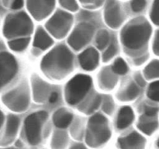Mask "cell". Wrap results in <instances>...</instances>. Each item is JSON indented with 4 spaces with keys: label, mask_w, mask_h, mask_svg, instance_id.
Returning <instances> with one entry per match:
<instances>
[{
    "label": "cell",
    "mask_w": 159,
    "mask_h": 149,
    "mask_svg": "<svg viewBox=\"0 0 159 149\" xmlns=\"http://www.w3.org/2000/svg\"><path fill=\"white\" fill-rule=\"evenodd\" d=\"M72 23V16L68 12L58 9L47 22L46 28L55 38L62 39L70 30Z\"/></svg>",
    "instance_id": "7"
},
{
    "label": "cell",
    "mask_w": 159,
    "mask_h": 149,
    "mask_svg": "<svg viewBox=\"0 0 159 149\" xmlns=\"http://www.w3.org/2000/svg\"><path fill=\"white\" fill-rule=\"evenodd\" d=\"M69 149H87V148L82 144H79V143H78V144H75L74 145L71 146Z\"/></svg>",
    "instance_id": "42"
},
{
    "label": "cell",
    "mask_w": 159,
    "mask_h": 149,
    "mask_svg": "<svg viewBox=\"0 0 159 149\" xmlns=\"http://www.w3.org/2000/svg\"><path fill=\"white\" fill-rule=\"evenodd\" d=\"M73 120V114L65 108L57 110L53 115L54 125L60 129H65L71 124Z\"/></svg>",
    "instance_id": "20"
},
{
    "label": "cell",
    "mask_w": 159,
    "mask_h": 149,
    "mask_svg": "<svg viewBox=\"0 0 159 149\" xmlns=\"http://www.w3.org/2000/svg\"><path fill=\"white\" fill-rule=\"evenodd\" d=\"M119 149H145L146 140L137 132H132L118 139Z\"/></svg>",
    "instance_id": "14"
},
{
    "label": "cell",
    "mask_w": 159,
    "mask_h": 149,
    "mask_svg": "<svg viewBox=\"0 0 159 149\" xmlns=\"http://www.w3.org/2000/svg\"><path fill=\"white\" fill-rule=\"evenodd\" d=\"M134 80H135V82H136V83L138 84L139 86L144 87V85H145V84H146L145 80H144V79L143 78V76L141 75L140 73H137V74H135Z\"/></svg>",
    "instance_id": "38"
},
{
    "label": "cell",
    "mask_w": 159,
    "mask_h": 149,
    "mask_svg": "<svg viewBox=\"0 0 159 149\" xmlns=\"http://www.w3.org/2000/svg\"><path fill=\"white\" fill-rule=\"evenodd\" d=\"M111 130L108 120L100 113H96L89 119L85 133V142L89 147L96 148L110 140Z\"/></svg>",
    "instance_id": "4"
},
{
    "label": "cell",
    "mask_w": 159,
    "mask_h": 149,
    "mask_svg": "<svg viewBox=\"0 0 159 149\" xmlns=\"http://www.w3.org/2000/svg\"><path fill=\"white\" fill-rule=\"evenodd\" d=\"M134 119V113L130 106H124L120 109L116 120V127L120 130L127 128Z\"/></svg>",
    "instance_id": "22"
},
{
    "label": "cell",
    "mask_w": 159,
    "mask_h": 149,
    "mask_svg": "<svg viewBox=\"0 0 159 149\" xmlns=\"http://www.w3.org/2000/svg\"><path fill=\"white\" fill-rule=\"evenodd\" d=\"M95 28L89 23H79L74 28L68 39V43L75 51L88 44L94 34Z\"/></svg>",
    "instance_id": "10"
},
{
    "label": "cell",
    "mask_w": 159,
    "mask_h": 149,
    "mask_svg": "<svg viewBox=\"0 0 159 149\" xmlns=\"http://www.w3.org/2000/svg\"><path fill=\"white\" fill-rule=\"evenodd\" d=\"M81 4L83 6V7L87 9H96L98 7H100L104 3L103 1H95V0H86V1H81Z\"/></svg>",
    "instance_id": "35"
},
{
    "label": "cell",
    "mask_w": 159,
    "mask_h": 149,
    "mask_svg": "<svg viewBox=\"0 0 159 149\" xmlns=\"http://www.w3.org/2000/svg\"><path fill=\"white\" fill-rule=\"evenodd\" d=\"M33 97L35 102H44L51 95L50 85L37 75H33L31 79Z\"/></svg>",
    "instance_id": "13"
},
{
    "label": "cell",
    "mask_w": 159,
    "mask_h": 149,
    "mask_svg": "<svg viewBox=\"0 0 159 149\" xmlns=\"http://www.w3.org/2000/svg\"><path fill=\"white\" fill-rule=\"evenodd\" d=\"M5 48H6V46H5L4 43H3V41H2V40H0V52L4 51L3 50H5Z\"/></svg>",
    "instance_id": "44"
},
{
    "label": "cell",
    "mask_w": 159,
    "mask_h": 149,
    "mask_svg": "<svg viewBox=\"0 0 159 149\" xmlns=\"http://www.w3.org/2000/svg\"><path fill=\"white\" fill-rule=\"evenodd\" d=\"M144 75L148 80L159 78V60H153L145 67Z\"/></svg>",
    "instance_id": "25"
},
{
    "label": "cell",
    "mask_w": 159,
    "mask_h": 149,
    "mask_svg": "<svg viewBox=\"0 0 159 149\" xmlns=\"http://www.w3.org/2000/svg\"><path fill=\"white\" fill-rule=\"evenodd\" d=\"M5 121V116H4V114H3L2 112L0 110V129L2 128V127L3 125V123H4Z\"/></svg>",
    "instance_id": "43"
},
{
    "label": "cell",
    "mask_w": 159,
    "mask_h": 149,
    "mask_svg": "<svg viewBox=\"0 0 159 149\" xmlns=\"http://www.w3.org/2000/svg\"><path fill=\"white\" fill-rule=\"evenodd\" d=\"M99 86L102 89L111 90L116 86L118 82L117 74L113 71L110 67H106L102 68L99 74Z\"/></svg>",
    "instance_id": "17"
},
{
    "label": "cell",
    "mask_w": 159,
    "mask_h": 149,
    "mask_svg": "<svg viewBox=\"0 0 159 149\" xmlns=\"http://www.w3.org/2000/svg\"><path fill=\"white\" fill-rule=\"evenodd\" d=\"M147 96L152 100L159 102V81H155L149 85Z\"/></svg>",
    "instance_id": "30"
},
{
    "label": "cell",
    "mask_w": 159,
    "mask_h": 149,
    "mask_svg": "<svg viewBox=\"0 0 159 149\" xmlns=\"http://www.w3.org/2000/svg\"><path fill=\"white\" fill-rule=\"evenodd\" d=\"M118 52V46L115 38L113 39L111 43H110L107 49L106 50L105 52L102 54V61L104 62H107L111 60Z\"/></svg>",
    "instance_id": "28"
},
{
    "label": "cell",
    "mask_w": 159,
    "mask_h": 149,
    "mask_svg": "<svg viewBox=\"0 0 159 149\" xmlns=\"http://www.w3.org/2000/svg\"><path fill=\"white\" fill-rule=\"evenodd\" d=\"M111 68L116 74H120V75H124V74H127L128 71V66H127V63L121 57L116 59Z\"/></svg>",
    "instance_id": "29"
},
{
    "label": "cell",
    "mask_w": 159,
    "mask_h": 149,
    "mask_svg": "<svg viewBox=\"0 0 159 149\" xmlns=\"http://www.w3.org/2000/svg\"><path fill=\"white\" fill-rule=\"evenodd\" d=\"M157 146L159 147V138L158 139V141H157Z\"/></svg>",
    "instance_id": "46"
},
{
    "label": "cell",
    "mask_w": 159,
    "mask_h": 149,
    "mask_svg": "<svg viewBox=\"0 0 159 149\" xmlns=\"http://www.w3.org/2000/svg\"><path fill=\"white\" fill-rule=\"evenodd\" d=\"M104 20L106 23L113 29H117L122 25L124 21V13L118 2L108 1L106 2Z\"/></svg>",
    "instance_id": "11"
},
{
    "label": "cell",
    "mask_w": 159,
    "mask_h": 149,
    "mask_svg": "<svg viewBox=\"0 0 159 149\" xmlns=\"http://www.w3.org/2000/svg\"><path fill=\"white\" fill-rule=\"evenodd\" d=\"M152 31V26L147 20L143 17L134 19L122 29L121 42L127 51L130 53L137 51L140 56L143 55L145 53L142 51L147 47Z\"/></svg>",
    "instance_id": "2"
},
{
    "label": "cell",
    "mask_w": 159,
    "mask_h": 149,
    "mask_svg": "<svg viewBox=\"0 0 159 149\" xmlns=\"http://www.w3.org/2000/svg\"><path fill=\"white\" fill-rule=\"evenodd\" d=\"M140 93V89L134 82H129L119 93L117 97L121 101H131L136 99Z\"/></svg>",
    "instance_id": "23"
},
{
    "label": "cell",
    "mask_w": 159,
    "mask_h": 149,
    "mask_svg": "<svg viewBox=\"0 0 159 149\" xmlns=\"http://www.w3.org/2000/svg\"><path fill=\"white\" fill-rule=\"evenodd\" d=\"M147 5V2L144 0H134L130 2L131 9L134 12H139L144 10Z\"/></svg>",
    "instance_id": "34"
},
{
    "label": "cell",
    "mask_w": 159,
    "mask_h": 149,
    "mask_svg": "<svg viewBox=\"0 0 159 149\" xmlns=\"http://www.w3.org/2000/svg\"><path fill=\"white\" fill-rule=\"evenodd\" d=\"M30 41V38L28 37L14 39V40H11L8 42V46L12 51L20 52L27 47Z\"/></svg>",
    "instance_id": "26"
},
{
    "label": "cell",
    "mask_w": 159,
    "mask_h": 149,
    "mask_svg": "<svg viewBox=\"0 0 159 149\" xmlns=\"http://www.w3.org/2000/svg\"><path fill=\"white\" fill-rule=\"evenodd\" d=\"M46 111H38L29 115L25 120V133L31 145H37L41 141V131L48 118Z\"/></svg>",
    "instance_id": "8"
},
{
    "label": "cell",
    "mask_w": 159,
    "mask_h": 149,
    "mask_svg": "<svg viewBox=\"0 0 159 149\" xmlns=\"http://www.w3.org/2000/svg\"><path fill=\"white\" fill-rule=\"evenodd\" d=\"M53 43L54 41L52 38L50 37L47 31H45V29H43L41 26H39L34 36V43H33L34 47L40 50H46L50 47Z\"/></svg>",
    "instance_id": "21"
},
{
    "label": "cell",
    "mask_w": 159,
    "mask_h": 149,
    "mask_svg": "<svg viewBox=\"0 0 159 149\" xmlns=\"http://www.w3.org/2000/svg\"><path fill=\"white\" fill-rule=\"evenodd\" d=\"M54 1H27L26 7L33 17L37 20H42L48 17L55 7Z\"/></svg>",
    "instance_id": "12"
},
{
    "label": "cell",
    "mask_w": 159,
    "mask_h": 149,
    "mask_svg": "<svg viewBox=\"0 0 159 149\" xmlns=\"http://www.w3.org/2000/svg\"><path fill=\"white\" fill-rule=\"evenodd\" d=\"M24 5V2L21 1V0H16V1L12 2L10 5V8L14 10H17V9H21Z\"/></svg>",
    "instance_id": "40"
},
{
    "label": "cell",
    "mask_w": 159,
    "mask_h": 149,
    "mask_svg": "<svg viewBox=\"0 0 159 149\" xmlns=\"http://www.w3.org/2000/svg\"><path fill=\"white\" fill-rule=\"evenodd\" d=\"M151 20L157 26H159V1H155L152 4L150 12Z\"/></svg>",
    "instance_id": "32"
},
{
    "label": "cell",
    "mask_w": 159,
    "mask_h": 149,
    "mask_svg": "<svg viewBox=\"0 0 159 149\" xmlns=\"http://www.w3.org/2000/svg\"><path fill=\"white\" fill-rule=\"evenodd\" d=\"M61 6L65 9L71 12H75L79 9V4L76 1H71V0H62L59 2Z\"/></svg>",
    "instance_id": "33"
},
{
    "label": "cell",
    "mask_w": 159,
    "mask_h": 149,
    "mask_svg": "<svg viewBox=\"0 0 159 149\" xmlns=\"http://www.w3.org/2000/svg\"><path fill=\"white\" fill-rule=\"evenodd\" d=\"M34 24L29 16L25 12L9 14L5 19L2 34L6 38L14 40L22 38L32 34Z\"/></svg>",
    "instance_id": "3"
},
{
    "label": "cell",
    "mask_w": 159,
    "mask_h": 149,
    "mask_svg": "<svg viewBox=\"0 0 159 149\" xmlns=\"http://www.w3.org/2000/svg\"><path fill=\"white\" fill-rule=\"evenodd\" d=\"M93 81L90 76L79 74L67 83L65 89L66 102L70 105H76L85 98L91 89Z\"/></svg>",
    "instance_id": "6"
},
{
    "label": "cell",
    "mask_w": 159,
    "mask_h": 149,
    "mask_svg": "<svg viewBox=\"0 0 159 149\" xmlns=\"http://www.w3.org/2000/svg\"><path fill=\"white\" fill-rule=\"evenodd\" d=\"M79 61L83 69L86 71H93L99 65V53L94 47H89L79 54Z\"/></svg>",
    "instance_id": "16"
},
{
    "label": "cell",
    "mask_w": 159,
    "mask_h": 149,
    "mask_svg": "<svg viewBox=\"0 0 159 149\" xmlns=\"http://www.w3.org/2000/svg\"><path fill=\"white\" fill-rule=\"evenodd\" d=\"M102 109L105 113L111 115L114 110V102L113 99L110 96H104L102 99Z\"/></svg>",
    "instance_id": "31"
},
{
    "label": "cell",
    "mask_w": 159,
    "mask_h": 149,
    "mask_svg": "<svg viewBox=\"0 0 159 149\" xmlns=\"http://www.w3.org/2000/svg\"><path fill=\"white\" fill-rule=\"evenodd\" d=\"M40 68L48 78L59 80L72 71L74 56L65 45H57L43 57Z\"/></svg>",
    "instance_id": "1"
},
{
    "label": "cell",
    "mask_w": 159,
    "mask_h": 149,
    "mask_svg": "<svg viewBox=\"0 0 159 149\" xmlns=\"http://www.w3.org/2000/svg\"><path fill=\"white\" fill-rule=\"evenodd\" d=\"M18 70V61L12 54L7 51L0 52V89L15 78Z\"/></svg>",
    "instance_id": "9"
},
{
    "label": "cell",
    "mask_w": 159,
    "mask_h": 149,
    "mask_svg": "<svg viewBox=\"0 0 159 149\" xmlns=\"http://www.w3.org/2000/svg\"><path fill=\"white\" fill-rule=\"evenodd\" d=\"M102 99L100 95L97 93H91V94L79 105V110L85 114H91L99 108L102 102Z\"/></svg>",
    "instance_id": "18"
},
{
    "label": "cell",
    "mask_w": 159,
    "mask_h": 149,
    "mask_svg": "<svg viewBox=\"0 0 159 149\" xmlns=\"http://www.w3.org/2000/svg\"><path fill=\"white\" fill-rule=\"evenodd\" d=\"M68 136L65 130L54 131L51 142V149H65L68 146Z\"/></svg>",
    "instance_id": "24"
},
{
    "label": "cell",
    "mask_w": 159,
    "mask_h": 149,
    "mask_svg": "<svg viewBox=\"0 0 159 149\" xmlns=\"http://www.w3.org/2000/svg\"><path fill=\"white\" fill-rule=\"evenodd\" d=\"M148 54H144L143 55L138 56L136 58L134 59V63L136 65H142L144 62H145L147 61L148 57Z\"/></svg>",
    "instance_id": "39"
},
{
    "label": "cell",
    "mask_w": 159,
    "mask_h": 149,
    "mask_svg": "<svg viewBox=\"0 0 159 149\" xmlns=\"http://www.w3.org/2000/svg\"><path fill=\"white\" fill-rule=\"evenodd\" d=\"M57 99H58V94H57V93H56V92H53V93H51V95H50L48 100H49V102H51V103H54L55 102H57Z\"/></svg>",
    "instance_id": "41"
},
{
    "label": "cell",
    "mask_w": 159,
    "mask_h": 149,
    "mask_svg": "<svg viewBox=\"0 0 159 149\" xmlns=\"http://www.w3.org/2000/svg\"><path fill=\"white\" fill-rule=\"evenodd\" d=\"M20 118L14 114H9L6 120V126L3 138L0 141V145L6 146L10 144L16 138L20 127Z\"/></svg>",
    "instance_id": "15"
},
{
    "label": "cell",
    "mask_w": 159,
    "mask_h": 149,
    "mask_svg": "<svg viewBox=\"0 0 159 149\" xmlns=\"http://www.w3.org/2000/svg\"><path fill=\"white\" fill-rule=\"evenodd\" d=\"M152 50L154 54L159 56V29L155 33V38H154L153 45H152Z\"/></svg>",
    "instance_id": "37"
},
{
    "label": "cell",
    "mask_w": 159,
    "mask_h": 149,
    "mask_svg": "<svg viewBox=\"0 0 159 149\" xmlns=\"http://www.w3.org/2000/svg\"><path fill=\"white\" fill-rule=\"evenodd\" d=\"M110 42V34L107 29H100L96 38V47L99 50H103Z\"/></svg>",
    "instance_id": "27"
},
{
    "label": "cell",
    "mask_w": 159,
    "mask_h": 149,
    "mask_svg": "<svg viewBox=\"0 0 159 149\" xmlns=\"http://www.w3.org/2000/svg\"><path fill=\"white\" fill-rule=\"evenodd\" d=\"M159 112V107L155 106H144V114L148 116H158Z\"/></svg>",
    "instance_id": "36"
},
{
    "label": "cell",
    "mask_w": 159,
    "mask_h": 149,
    "mask_svg": "<svg viewBox=\"0 0 159 149\" xmlns=\"http://www.w3.org/2000/svg\"><path fill=\"white\" fill-rule=\"evenodd\" d=\"M0 149H15V148L12 147H5V148H0Z\"/></svg>",
    "instance_id": "45"
},
{
    "label": "cell",
    "mask_w": 159,
    "mask_h": 149,
    "mask_svg": "<svg viewBox=\"0 0 159 149\" xmlns=\"http://www.w3.org/2000/svg\"><path fill=\"white\" fill-rule=\"evenodd\" d=\"M2 103L11 111L23 113L29 107L30 94L26 82L20 84L12 89L3 94L1 97Z\"/></svg>",
    "instance_id": "5"
},
{
    "label": "cell",
    "mask_w": 159,
    "mask_h": 149,
    "mask_svg": "<svg viewBox=\"0 0 159 149\" xmlns=\"http://www.w3.org/2000/svg\"><path fill=\"white\" fill-rule=\"evenodd\" d=\"M158 116H152L143 115L138 123V128L147 135H152L158 127Z\"/></svg>",
    "instance_id": "19"
}]
</instances>
